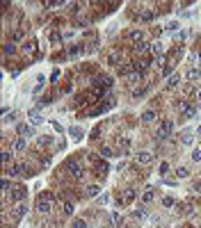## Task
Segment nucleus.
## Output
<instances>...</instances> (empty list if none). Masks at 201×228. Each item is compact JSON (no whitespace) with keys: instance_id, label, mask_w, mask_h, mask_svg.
Returning <instances> with one entry per match:
<instances>
[{"instance_id":"f704fd0d","label":"nucleus","mask_w":201,"mask_h":228,"mask_svg":"<svg viewBox=\"0 0 201 228\" xmlns=\"http://www.w3.org/2000/svg\"><path fill=\"white\" fill-rule=\"evenodd\" d=\"M169 171V164H167V162H162V164H160V173H167Z\"/></svg>"},{"instance_id":"7ed1b4c3","label":"nucleus","mask_w":201,"mask_h":228,"mask_svg":"<svg viewBox=\"0 0 201 228\" xmlns=\"http://www.w3.org/2000/svg\"><path fill=\"white\" fill-rule=\"evenodd\" d=\"M50 201H48V198H44V196H39V201H37V212L39 214H48L50 212Z\"/></svg>"},{"instance_id":"ea45409f","label":"nucleus","mask_w":201,"mask_h":228,"mask_svg":"<svg viewBox=\"0 0 201 228\" xmlns=\"http://www.w3.org/2000/svg\"><path fill=\"white\" fill-rule=\"evenodd\" d=\"M197 101H199V103H201V89H199V91H197Z\"/></svg>"},{"instance_id":"9d476101","label":"nucleus","mask_w":201,"mask_h":228,"mask_svg":"<svg viewBox=\"0 0 201 228\" xmlns=\"http://www.w3.org/2000/svg\"><path fill=\"white\" fill-rule=\"evenodd\" d=\"M153 198H156V189H146L144 194H142V201H144V203H151Z\"/></svg>"},{"instance_id":"2eb2a0df","label":"nucleus","mask_w":201,"mask_h":228,"mask_svg":"<svg viewBox=\"0 0 201 228\" xmlns=\"http://www.w3.org/2000/svg\"><path fill=\"white\" fill-rule=\"evenodd\" d=\"M23 148H25V139L19 137V139L14 142V146H11V151H23Z\"/></svg>"},{"instance_id":"f257e3e1","label":"nucleus","mask_w":201,"mask_h":228,"mask_svg":"<svg viewBox=\"0 0 201 228\" xmlns=\"http://www.w3.org/2000/svg\"><path fill=\"white\" fill-rule=\"evenodd\" d=\"M64 169H66V171H71V176H73V178H82V176H85V171H82V167H80L78 160H66Z\"/></svg>"},{"instance_id":"aec40b11","label":"nucleus","mask_w":201,"mask_h":228,"mask_svg":"<svg viewBox=\"0 0 201 228\" xmlns=\"http://www.w3.org/2000/svg\"><path fill=\"white\" fill-rule=\"evenodd\" d=\"M149 48H151V46L146 44V41H142V44H135V50H137V52H146Z\"/></svg>"},{"instance_id":"423d86ee","label":"nucleus","mask_w":201,"mask_h":228,"mask_svg":"<svg viewBox=\"0 0 201 228\" xmlns=\"http://www.w3.org/2000/svg\"><path fill=\"white\" fill-rule=\"evenodd\" d=\"M135 160H137L139 164H149L153 157H151V153H146V151H144V153H137V155H135Z\"/></svg>"},{"instance_id":"f8f14e48","label":"nucleus","mask_w":201,"mask_h":228,"mask_svg":"<svg viewBox=\"0 0 201 228\" xmlns=\"http://www.w3.org/2000/svg\"><path fill=\"white\" fill-rule=\"evenodd\" d=\"M153 119H156V112H153V110H146V112L142 114V121H144V123H151Z\"/></svg>"},{"instance_id":"4be33fe9","label":"nucleus","mask_w":201,"mask_h":228,"mask_svg":"<svg viewBox=\"0 0 201 228\" xmlns=\"http://www.w3.org/2000/svg\"><path fill=\"white\" fill-rule=\"evenodd\" d=\"M190 157H192V162H201V148H194Z\"/></svg>"},{"instance_id":"473e14b6","label":"nucleus","mask_w":201,"mask_h":228,"mask_svg":"<svg viewBox=\"0 0 201 228\" xmlns=\"http://www.w3.org/2000/svg\"><path fill=\"white\" fill-rule=\"evenodd\" d=\"M101 155H103V157H110V155H112V151L108 148V146H105V148H103V151H101Z\"/></svg>"},{"instance_id":"9b49d317","label":"nucleus","mask_w":201,"mask_h":228,"mask_svg":"<svg viewBox=\"0 0 201 228\" xmlns=\"http://www.w3.org/2000/svg\"><path fill=\"white\" fill-rule=\"evenodd\" d=\"M153 19H156V11H149V9H146V11H142V14H139V21H153Z\"/></svg>"},{"instance_id":"bb28decb","label":"nucleus","mask_w":201,"mask_h":228,"mask_svg":"<svg viewBox=\"0 0 201 228\" xmlns=\"http://www.w3.org/2000/svg\"><path fill=\"white\" fill-rule=\"evenodd\" d=\"M19 39H23V30H14L11 32V41H19Z\"/></svg>"},{"instance_id":"72a5a7b5","label":"nucleus","mask_w":201,"mask_h":228,"mask_svg":"<svg viewBox=\"0 0 201 228\" xmlns=\"http://www.w3.org/2000/svg\"><path fill=\"white\" fill-rule=\"evenodd\" d=\"M171 73V66H169V64H165V66H162V75H169Z\"/></svg>"},{"instance_id":"6e6552de","label":"nucleus","mask_w":201,"mask_h":228,"mask_svg":"<svg viewBox=\"0 0 201 228\" xmlns=\"http://www.w3.org/2000/svg\"><path fill=\"white\" fill-rule=\"evenodd\" d=\"M19 132H21V135H30V137H32V135H34V128L28 126V123H21V126H19Z\"/></svg>"},{"instance_id":"c85d7f7f","label":"nucleus","mask_w":201,"mask_h":228,"mask_svg":"<svg viewBox=\"0 0 201 228\" xmlns=\"http://www.w3.org/2000/svg\"><path fill=\"white\" fill-rule=\"evenodd\" d=\"M48 103H53V96H50V93H46V96L39 101V105H48Z\"/></svg>"},{"instance_id":"a211bd4d","label":"nucleus","mask_w":201,"mask_h":228,"mask_svg":"<svg viewBox=\"0 0 201 228\" xmlns=\"http://www.w3.org/2000/svg\"><path fill=\"white\" fill-rule=\"evenodd\" d=\"M176 176H178V178H187V176H190V169H187V167H178V169H176Z\"/></svg>"},{"instance_id":"5701e85b","label":"nucleus","mask_w":201,"mask_h":228,"mask_svg":"<svg viewBox=\"0 0 201 228\" xmlns=\"http://www.w3.org/2000/svg\"><path fill=\"white\" fill-rule=\"evenodd\" d=\"M62 210H64V214H69V217H71V214H73V203H64Z\"/></svg>"},{"instance_id":"393cba45","label":"nucleus","mask_w":201,"mask_h":228,"mask_svg":"<svg viewBox=\"0 0 201 228\" xmlns=\"http://www.w3.org/2000/svg\"><path fill=\"white\" fill-rule=\"evenodd\" d=\"M23 196H25V189H23V187H16V189H14V198H19V201H21Z\"/></svg>"},{"instance_id":"e433bc0d","label":"nucleus","mask_w":201,"mask_h":228,"mask_svg":"<svg viewBox=\"0 0 201 228\" xmlns=\"http://www.w3.org/2000/svg\"><path fill=\"white\" fill-rule=\"evenodd\" d=\"M2 192H9V180H7V178L2 180Z\"/></svg>"},{"instance_id":"6ab92c4d","label":"nucleus","mask_w":201,"mask_h":228,"mask_svg":"<svg viewBox=\"0 0 201 228\" xmlns=\"http://www.w3.org/2000/svg\"><path fill=\"white\" fill-rule=\"evenodd\" d=\"M14 52H16V46H14V41L5 44V55H14Z\"/></svg>"},{"instance_id":"ddd939ff","label":"nucleus","mask_w":201,"mask_h":228,"mask_svg":"<svg viewBox=\"0 0 201 228\" xmlns=\"http://www.w3.org/2000/svg\"><path fill=\"white\" fill-rule=\"evenodd\" d=\"M119 57H121V50H119V48H117V50H112V52H110V57H108V62H110V64H117V62H119Z\"/></svg>"},{"instance_id":"dca6fc26","label":"nucleus","mask_w":201,"mask_h":228,"mask_svg":"<svg viewBox=\"0 0 201 228\" xmlns=\"http://www.w3.org/2000/svg\"><path fill=\"white\" fill-rule=\"evenodd\" d=\"M162 44L160 41H156V44H151V52H153V55H162Z\"/></svg>"},{"instance_id":"0eeeda50","label":"nucleus","mask_w":201,"mask_h":228,"mask_svg":"<svg viewBox=\"0 0 201 228\" xmlns=\"http://www.w3.org/2000/svg\"><path fill=\"white\" fill-rule=\"evenodd\" d=\"M178 82H181V75L178 73H171L169 80H167V87H169V89H174V87H178Z\"/></svg>"},{"instance_id":"4468645a","label":"nucleus","mask_w":201,"mask_h":228,"mask_svg":"<svg viewBox=\"0 0 201 228\" xmlns=\"http://www.w3.org/2000/svg\"><path fill=\"white\" fill-rule=\"evenodd\" d=\"M135 198V189H126V194H123V198H119L121 203H130Z\"/></svg>"},{"instance_id":"1a4fd4ad","label":"nucleus","mask_w":201,"mask_h":228,"mask_svg":"<svg viewBox=\"0 0 201 228\" xmlns=\"http://www.w3.org/2000/svg\"><path fill=\"white\" fill-rule=\"evenodd\" d=\"M130 39H133L135 44H142V41H144V32H142V30H133L130 32Z\"/></svg>"},{"instance_id":"f3484780","label":"nucleus","mask_w":201,"mask_h":228,"mask_svg":"<svg viewBox=\"0 0 201 228\" xmlns=\"http://www.w3.org/2000/svg\"><path fill=\"white\" fill-rule=\"evenodd\" d=\"M98 192H101L98 187H96V185H92V187H87V189H85V194L89 196V198H94V196H98Z\"/></svg>"},{"instance_id":"4c0bfd02","label":"nucleus","mask_w":201,"mask_h":228,"mask_svg":"<svg viewBox=\"0 0 201 228\" xmlns=\"http://www.w3.org/2000/svg\"><path fill=\"white\" fill-rule=\"evenodd\" d=\"M41 121H44V116H39V114L32 116V123H41Z\"/></svg>"},{"instance_id":"c756f323","label":"nucleus","mask_w":201,"mask_h":228,"mask_svg":"<svg viewBox=\"0 0 201 228\" xmlns=\"http://www.w3.org/2000/svg\"><path fill=\"white\" fill-rule=\"evenodd\" d=\"M162 205L171 208V205H174V198H171V196H165V198H162Z\"/></svg>"},{"instance_id":"b1692460","label":"nucleus","mask_w":201,"mask_h":228,"mask_svg":"<svg viewBox=\"0 0 201 228\" xmlns=\"http://www.w3.org/2000/svg\"><path fill=\"white\" fill-rule=\"evenodd\" d=\"M133 214H135V217H137V219H144V217H146V210H144V208H142V205H139V208H137V210H135V212H133Z\"/></svg>"},{"instance_id":"cd10ccee","label":"nucleus","mask_w":201,"mask_h":228,"mask_svg":"<svg viewBox=\"0 0 201 228\" xmlns=\"http://www.w3.org/2000/svg\"><path fill=\"white\" fill-rule=\"evenodd\" d=\"M73 228H87V221L85 219H75L73 221Z\"/></svg>"},{"instance_id":"20e7f679","label":"nucleus","mask_w":201,"mask_h":228,"mask_svg":"<svg viewBox=\"0 0 201 228\" xmlns=\"http://www.w3.org/2000/svg\"><path fill=\"white\" fill-rule=\"evenodd\" d=\"M94 85H96V89H101V91H103V89H110V85H112V78H110V75H98V78H96V82H94Z\"/></svg>"},{"instance_id":"2f4dec72","label":"nucleus","mask_w":201,"mask_h":228,"mask_svg":"<svg viewBox=\"0 0 201 228\" xmlns=\"http://www.w3.org/2000/svg\"><path fill=\"white\" fill-rule=\"evenodd\" d=\"M23 214H25V208L19 205V208H16V217H23Z\"/></svg>"},{"instance_id":"c9c22d12","label":"nucleus","mask_w":201,"mask_h":228,"mask_svg":"<svg viewBox=\"0 0 201 228\" xmlns=\"http://www.w3.org/2000/svg\"><path fill=\"white\" fill-rule=\"evenodd\" d=\"M183 142H185V144L192 142V135H190V132H185V135H183Z\"/></svg>"},{"instance_id":"7c9ffc66","label":"nucleus","mask_w":201,"mask_h":228,"mask_svg":"<svg viewBox=\"0 0 201 228\" xmlns=\"http://www.w3.org/2000/svg\"><path fill=\"white\" fill-rule=\"evenodd\" d=\"M50 41H53V44H60V41H62V37H60L57 32H53V34H50Z\"/></svg>"},{"instance_id":"a878e982","label":"nucleus","mask_w":201,"mask_h":228,"mask_svg":"<svg viewBox=\"0 0 201 228\" xmlns=\"http://www.w3.org/2000/svg\"><path fill=\"white\" fill-rule=\"evenodd\" d=\"M34 50V41H25L23 44V52H32Z\"/></svg>"},{"instance_id":"58836bf2","label":"nucleus","mask_w":201,"mask_h":228,"mask_svg":"<svg viewBox=\"0 0 201 228\" xmlns=\"http://www.w3.org/2000/svg\"><path fill=\"white\" fill-rule=\"evenodd\" d=\"M194 189H197V192H201V183H194Z\"/></svg>"},{"instance_id":"f03ea898","label":"nucleus","mask_w":201,"mask_h":228,"mask_svg":"<svg viewBox=\"0 0 201 228\" xmlns=\"http://www.w3.org/2000/svg\"><path fill=\"white\" fill-rule=\"evenodd\" d=\"M171 130H174V121H162V123H160V130H158V139H160V142H165V139H167L169 135H171Z\"/></svg>"},{"instance_id":"39448f33","label":"nucleus","mask_w":201,"mask_h":228,"mask_svg":"<svg viewBox=\"0 0 201 228\" xmlns=\"http://www.w3.org/2000/svg\"><path fill=\"white\" fill-rule=\"evenodd\" d=\"M187 80H190V82H199V80H201V71L192 66L190 71H187Z\"/></svg>"},{"instance_id":"412c9836","label":"nucleus","mask_w":201,"mask_h":228,"mask_svg":"<svg viewBox=\"0 0 201 228\" xmlns=\"http://www.w3.org/2000/svg\"><path fill=\"white\" fill-rule=\"evenodd\" d=\"M11 157H14V155H11V153H9V151H2V164H5V167H9V162H11Z\"/></svg>"}]
</instances>
